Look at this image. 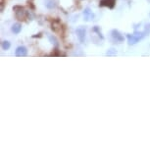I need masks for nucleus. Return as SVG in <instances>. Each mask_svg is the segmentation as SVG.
<instances>
[{
  "label": "nucleus",
  "instance_id": "obj_5",
  "mask_svg": "<svg viewBox=\"0 0 150 150\" xmlns=\"http://www.w3.org/2000/svg\"><path fill=\"white\" fill-rule=\"evenodd\" d=\"M27 54H28L27 47H25V46L17 47V49L15 51V55L17 56V57H24V56H27Z\"/></svg>",
  "mask_w": 150,
  "mask_h": 150
},
{
  "label": "nucleus",
  "instance_id": "obj_7",
  "mask_svg": "<svg viewBox=\"0 0 150 150\" xmlns=\"http://www.w3.org/2000/svg\"><path fill=\"white\" fill-rule=\"evenodd\" d=\"M11 30H12V32L15 33V35H19L22 30V25L20 24V23H16V24H14L12 26V29Z\"/></svg>",
  "mask_w": 150,
  "mask_h": 150
},
{
  "label": "nucleus",
  "instance_id": "obj_8",
  "mask_svg": "<svg viewBox=\"0 0 150 150\" xmlns=\"http://www.w3.org/2000/svg\"><path fill=\"white\" fill-rule=\"evenodd\" d=\"M1 46H2V49L3 50H9L11 47V43L8 40H4V41H2Z\"/></svg>",
  "mask_w": 150,
  "mask_h": 150
},
{
  "label": "nucleus",
  "instance_id": "obj_1",
  "mask_svg": "<svg viewBox=\"0 0 150 150\" xmlns=\"http://www.w3.org/2000/svg\"><path fill=\"white\" fill-rule=\"evenodd\" d=\"M146 33H148L147 30L145 32H141V33H134V35H127V38H128V42L129 45H134L135 43H137L140 39H142L144 36L146 35Z\"/></svg>",
  "mask_w": 150,
  "mask_h": 150
},
{
  "label": "nucleus",
  "instance_id": "obj_2",
  "mask_svg": "<svg viewBox=\"0 0 150 150\" xmlns=\"http://www.w3.org/2000/svg\"><path fill=\"white\" fill-rule=\"evenodd\" d=\"M76 33H77V36H78L80 42H81V43H84V41H86V28H84V27H79L77 29V30H76Z\"/></svg>",
  "mask_w": 150,
  "mask_h": 150
},
{
  "label": "nucleus",
  "instance_id": "obj_6",
  "mask_svg": "<svg viewBox=\"0 0 150 150\" xmlns=\"http://www.w3.org/2000/svg\"><path fill=\"white\" fill-rule=\"evenodd\" d=\"M83 18L86 22H90L94 19V14L92 13V11L89 8H86L83 11Z\"/></svg>",
  "mask_w": 150,
  "mask_h": 150
},
{
  "label": "nucleus",
  "instance_id": "obj_4",
  "mask_svg": "<svg viewBox=\"0 0 150 150\" xmlns=\"http://www.w3.org/2000/svg\"><path fill=\"white\" fill-rule=\"evenodd\" d=\"M116 0H100V5L101 7H108L110 9H113L115 7Z\"/></svg>",
  "mask_w": 150,
  "mask_h": 150
},
{
  "label": "nucleus",
  "instance_id": "obj_10",
  "mask_svg": "<svg viewBox=\"0 0 150 150\" xmlns=\"http://www.w3.org/2000/svg\"><path fill=\"white\" fill-rule=\"evenodd\" d=\"M48 38H49V39H50V40L52 41V43H54L55 45H57V41H56V39H55L54 38H52L51 35H48Z\"/></svg>",
  "mask_w": 150,
  "mask_h": 150
},
{
  "label": "nucleus",
  "instance_id": "obj_3",
  "mask_svg": "<svg viewBox=\"0 0 150 150\" xmlns=\"http://www.w3.org/2000/svg\"><path fill=\"white\" fill-rule=\"evenodd\" d=\"M111 36L116 42H119V43L123 42L124 39H125L124 35H121V33L119 32V30H111Z\"/></svg>",
  "mask_w": 150,
  "mask_h": 150
},
{
  "label": "nucleus",
  "instance_id": "obj_9",
  "mask_svg": "<svg viewBox=\"0 0 150 150\" xmlns=\"http://www.w3.org/2000/svg\"><path fill=\"white\" fill-rule=\"evenodd\" d=\"M106 54L108 55V56L116 55V54H117V51H116V49H114V48H111V49H109L108 51H107Z\"/></svg>",
  "mask_w": 150,
  "mask_h": 150
}]
</instances>
